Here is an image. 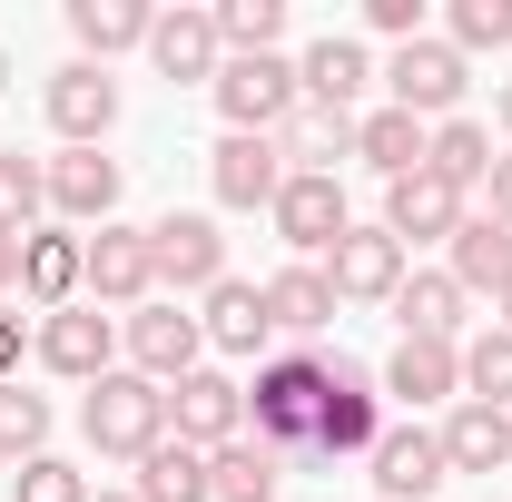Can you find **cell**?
I'll return each instance as SVG.
<instances>
[{"instance_id": "f546056e", "label": "cell", "mask_w": 512, "mask_h": 502, "mask_svg": "<svg viewBox=\"0 0 512 502\" xmlns=\"http://www.w3.org/2000/svg\"><path fill=\"white\" fill-rule=\"evenodd\" d=\"M266 315H276V335H325V325H335V286H325V266H286V276H266Z\"/></svg>"}, {"instance_id": "4fadbf2b", "label": "cell", "mask_w": 512, "mask_h": 502, "mask_svg": "<svg viewBox=\"0 0 512 502\" xmlns=\"http://www.w3.org/2000/svg\"><path fill=\"white\" fill-rule=\"evenodd\" d=\"M444 483H453L444 434H424V424H394V434L375 443V502H434Z\"/></svg>"}, {"instance_id": "9a60e30c", "label": "cell", "mask_w": 512, "mask_h": 502, "mask_svg": "<svg viewBox=\"0 0 512 502\" xmlns=\"http://www.w3.org/2000/svg\"><path fill=\"white\" fill-rule=\"evenodd\" d=\"M109 355H119V325H109L99 306H60L50 325H40V365L69 375V384H99V375H109Z\"/></svg>"}, {"instance_id": "4dcf8cb0", "label": "cell", "mask_w": 512, "mask_h": 502, "mask_svg": "<svg viewBox=\"0 0 512 502\" xmlns=\"http://www.w3.org/2000/svg\"><path fill=\"white\" fill-rule=\"evenodd\" d=\"M424 168H434V178H444L453 197H473L483 178H493V128L444 119V128H434V148H424Z\"/></svg>"}, {"instance_id": "8fae6325", "label": "cell", "mask_w": 512, "mask_h": 502, "mask_svg": "<svg viewBox=\"0 0 512 502\" xmlns=\"http://www.w3.org/2000/svg\"><path fill=\"white\" fill-rule=\"evenodd\" d=\"M325 286H335V306L355 296V306H394V286H404V247L384 237V227H345L335 256H325Z\"/></svg>"}, {"instance_id": "cb8c5ba5", "label": "cell", "mask_w": 512, "mask_h": 502, "mask_svg": "<svg viewBox=\"0 0 512 502\" xmlns=\"http://www.w3.org/2000/svg\"><path fill=\"white\" fill-rule=\"evenodd\" d=\"M148 30H158L148 0H69V40H79L99 69L119 60V50H148Z\"/></svg>"}, {"instance_id": "e575fe53", "label": "cell", "mask_w": 512, "mask_h": 502, "mask_svg": "<svg viewBox=\"0 0 512 502\" xmlns=\"http://www.w3.org/2000/svg\"><path fill=\"white\" fill-rule=\"evenodd\" d=\"M463 384H473V404H503L512 414V325H483L463 345Z\"/></svg>"}, {"instance_id": "ab89813d", "label": "cell", "mask_w": 512, "mask_h": 502, "mask_svg": "<svg viewBox=\"0 0 512 502\" xmlns=\"http://www.w3.org/2000/svg\"><path fill=\"white\" fill-rule=\"evenodd\" d=\"M10 375H20V315L0 306V384H10Z\"/></svg>"}, {"instance_id": "2e32d148", "label": "cell", "mask_w": 512, "mask_h": 502, "mask_svg": "<svg viewBox=\"0 0 512 502\" xmlns=\"http://www.w3.org/2000/svg\"><path fill=\"white\" fill-rule=\"evenodd\" d=\"M119 158H99V148H60L50 158V207H60L69 227H109L119 217Z\"/></svg>"}, {"instance_id": "8d00e7d4", "label": "cell", "mask_w": 512, "mask_h": 502, "mask_svg": "<svg viewBox=\"0 0 512 502\" xmlns=\"http://www.w3.org/2000/svg\"><path fill=\"white\" fill-rule=\"evenodd\" d=\"M512 40V0H453V50H503Z\"/></svg>"}, {"instance_id": "9c48e42d", "label": "cell", "mask_w": 512, "mask_h": 502, "mask_svg": "<svg viewBox=\"0 0 512 502\" xmlns=\"http://www.w3.org/2000/svg\"><path fill=\"white\" fill-rule=\"evenodd\" d=\"M266 217H276V237L296 256H335V237L355 227V217H345V188H335L325 168H286V188H276Z\"/></svg>"}, {"instance_id": "ffe728a7", "label": "cell", "mask_w": 512, "mask_h": 502, "mask_svg": "<svg viewBox=\"0 0 512 502\" xmlns=\"http://www.w3.org/2000/svg\"><path fill=\"white\" fill-rule=\"evenodd\" d=\"M207 345L217 355H266L276 345V315H266V286H247V276H227V286H207Z\"/></svg>"}, {"instance_id": "f6af8a7d", "label": "cell", "mask_w": 512, "mask_h": 502, "mask_svg": "<svg viewBox=\"0 0 512 502\" xmlns=\"http://www.w3.org/2000/svg\"><path fill=\"white\" fill-rule=\"evenodd\" d=\"M0 89H10V50H0Z\"/></svg>"}, {"instance_id": "ac0fdd59", "label": "cell", "mask_w": 512, "mask_h": 502, "mask_svg": "<svg viewBox=\"0 0 512 502\" xmlns=\"http://www.w3.org/2000/svg\"><path fill=\"white\" fill-rule=\"evenodd\" d=\"M453 227H463V197H453L434 168H414V178L384 188V237H394V247H424V237H453Z\"/></svg>"}, {"instance_id": "603a6c76", "label": "cell", "mask_w": 512, "mask_h": 502, "mask_svg": "<svg viewBox=\"0 0 512 502\" xmlns=\"http://www.w3.org/2000/svg\"><path fill=\"white\" fill-rule=\"evenodd\" d=\"M20 296H30V306H79V237H69V227H30V237H20Z\"/></svg>"}, {"instance_id": "74e56055", "label": "cell", "mask_w": 512, "mask_h": 502, "mask_svg": "<svg viewBox=\"0 0 512 502\" xmlns=\"http://www.w3.org/2000/svg\"><path fill=\"white\" fill-rule=\"evenodd\" d=\"M365 20H375L394 50H404V40H424V0H365Z\"/></svg>"}, {"instance_id": "484cf974", "label": "cell", "mask_w": 512, "mask_h": 502, "mask_svg": "<svg viewBox=\"0 0 512 502\" xmlns=\"http://www.w3.org/2000/svg\"><path fill=\"white\" fill-rule=\"evenodd\" d=\"M394 325H404V335H424V345H453V335H463V286H453L444 266L404 276V286H394Z\"/></svg>"}, {"instance_id": "d590c367", "label": "cell", "mask_w": 512, "mask_h": 502, "mask_svg": "<svg viewBox=\"0 0 512 502\" xmlns=\"http://www.w3.org/2000/svg\"><path fill=\"white\" fill-rule=\"evenodd\" d=\"M10 502H89V483L69 473L60 453H30V463L10 473Z\"/></svg>"}, {"instance_id": "7c38bea8", "label": "cell", "mask_w": 512, "mask_h": 502, "mask_svg": "<svg viewBox=\"0 0 512 502\" xmlns=\"http://www.w3.org/2000/svg\"><path fill=\"white\" fill-rule=\"evenodd\" d=\"M50 128H60L69 148H99V138L119 128V79H109L99 60L50 69Z\"/></svg>"}, {"instance_id": "7402d4cb", "label": "cell", "mask_w": 512, "mask_h": 502, "mask_svg": "<svg viewBox=\"0 0 512 502\" xmlns=\"http://www.w3.org/2000/svg\"><path fill=\"white\" fill-rule=\"evenodd\" d=\"M384 394H404V404H444L463 394V345H424V335H404L394 355H384Z\"/></svg>"}, {"instance_id": "52a82bcc", "label": "cell", "mask_w": 512, "mask_h": 502, "mask_svg": "<svg viewBox=\"0 0 512 502\" xmlns=\"http://www.w3.org/2000/svg\"><path fill=\"white\" fill-rule=\"evenodd\" d=\"M168 434H178V443H197V453L237 443V434H247V384H237V375H217V365L178 375V384H168Z\"/></svg>"}, {"instance_id": "4316f807", "label": "cell", "mask_w": 512, "mask_h": 502, "mask_svg": "<svg viewBox=\"0 0 512 502\" xmlns=\"http://www.w3.org/2000/svg\"><path fill=\"white\" fill-rule=\"evenodd\" d=\"M207 483H217V502H276L286 453H276V443H256V434H237V443H217V453H207Z\"/></svg>"}, {"instance_id": "ee69618b", "label": "cell", "mask_w": 512, "mask_h": 502, "mask_svg": "<svg viewBox=\"0 0 512 502\" xmlns=\"http://www.w3.org/2000/svg\"><path fill=\"white\" fill-rule=\"evenodd\" d=\"M89 502H138V493H89Z\"/></svg>"}, {"instance_id": "7bdbcfd3", "label": "cell", "mask_w": 512, "mask_h": 502, "mask_svg": "<svg viewBox=\"0 0 512 502\" xmlns=\"http://www.w3.org/2000/svg\"><path fill=\"white\" fill-rule=\"evenodd\" d=\"M493 306H503V325H512V286H503V296H493Z\"/></svg>"}, {"instance_id": "30bf717a", "label": "cell", "mask_w": 512, "mask_h": 502, "mask_svg": "<svg viewBox=\"0 0 512 502\" xmlns=\"http://www.w3.org/2000/svg\"><path fill=\"white\" fill-rule=\"evenodd\" d=\"M119 335H128V365H138L148 384L197 375V355H207V325H197V315H178V306H138Z\"/></svg>"}, {"instance_id": "d6a6232c", "label": "cell", "mask_w": 512, "mask_h": 502, "mask_svg": "<svg viewBox=\"0 0 512 502\" xmlns=\"http://www.w3.org/2000/svg\"><path fill=\"white\" fill-rule=\"evenodd\" d=\"M30 453H50V394L10 375L0 384V463H30Z\"/></svg>"}, {"instance_id": "d4e9b609", "label": "cell", "mask_w": 512, "mask_h": 502, "mask_svg": "<svg viewBox=\"0 0 512 502\" xmlns=\"http://www.w3.org/2000/svg\"><path fill=\"white\" fill-rule=\"evenodd\" d=\"M424 148H434V128L404 119V109H365V119H355V158L375 168L384 188H394V178H414V168H424Z\"/></svg>"}, {"instance_id": "5b68a950", "label": "cell", "mask_w": 512, "mask_h": 502, "mask_svg": "<svg viewBox=\"0 0 512 502\" xmlns=\"http://www.w3.org/2000/svg\"><path fill=\"white\" fill-rule=\"evenodd\" d=\"M148 286H158V256H148V227H99V237H79V296L89 306H148Z\"/></svg>"}, {"instance_id": "6da1fadb", "label": "cell", "mask_w": 512, "mask_h": 502, "mask_svg": "<svg viewBox=\"0 0 512 502\" xmlns=\"http://www.w3.org/2000/svg\"><path fill=\"white\" fill-rule=\"evenodd\" d=\"M316 414H325V355H266L247 384V424L256 443H276L286 463L316 443Z\"/></svg>"}, {"instance_id": "1f68e13d", "label": "cell", "mask_w": 512, "mask_h": 502, "mask_svg": "<svg viewBox=\"0 0 512 502\" xmlns=\"http://www.w3.org/2000/svg\"><path fill=\"white\" fill-rule=\"evenodd\" d=\"M217 40L227 60H266L286 40V0H217Z\"/></svg>"}, {"instance_id": "e0dca14e", "label": "cell", "mask_w": 512, "mask_h": 502, "mask_svg": "<svg viewBox=\"0 0 512 502\" xmlns=\"http://www.w3.org/2000/svg\"><path fill=\"white\" fill-rule=\"evenodd\" d=\"M365 79H375V60H365L355 40H335V30H325L316 50L296 60V89H306V109H316V119H355V99H365Z\"/></svg>"}, {"instance_id": "44dd1931", "label": "cell", "mask_w": 512, "mask_h": 502, "mask_svg": "<svg viewBox=\"0 0 512 502\" xmlns=\"http://www.w3.org/2000/svg\"><path fill=\"white\" fill-rule=\"evenodd\" d=\"M444 247H453L444 276L463 286V296H503V286H512V227H503V217H463Z\"/></svg>"}, {"instance_id": "3957f363", "label": "cell", "mask_w": 512, "mask_h": 502, "mask_svg": "<svg viewBox=\"0 0 512 502\" xmlns=\"http://www.w3.org/2000/svg\"><path fill=\"white\" fill-rule=\"evenodd\" d=\"M384 443V384L355 365V355H335L325 365V414H316V443L296 453V463H345V453H375Z\"/></svg>"}, {"instance_id": "f35d334b", "label": "cell", "mask_w": 512, "mask_h": 502, "mask_svg": "<svg viewBox=\"0 0 512 502\" xmlns=\"http://www.w3.org/2000/svg\"><path fill=\"white\" fill-rule=\"evenodd\" d=\"M483 188H493V207H483V217H503V227H512V158H493V178H483Z\"/></svg>"}, {"instance_id": "b9f144b4", "label": "cell", "mask_w": 512, "mask_h": 502, "mask_svg": "<svg viewBox=\"0 0 512 502\" xmlns=\"http://www.w3.org/2000/svg\"><path fill=\"white\" fill-rule=\"evenodd\" d=\"M493 109H503V128H512V79H503V99H493Z\"/></svg>"}, {"instance_id": "7a4b0ae2", "label": "cell", "mask_w": 512, "mask_h": 502, "mask_svg": "<svg viewBox=\"0 0 512 502\" xmlns=\"http://www.w3.org/2000/svg\"><path fill=\"white\" fill-rule=\"evenodd\" d=\"M79 424H89V443H99V453L138 463L148 443H168V384H148V375H119V365H109V375L89 384Z\"/></svg>"}, {"instance_id": "ba28073f", "label": "cell", "mask_w": 512, "mask_h": 502, "mask_svg": "<svg viewBox=\"0 0 512 502\" xmlns=\"http://www.w3.org/2000/svg\"><path fill=\"white\" fill-rule=\"evenodd\" d=\"M384 89H394L404 119H453V99H463V50L424 30V40H404V50L384 60Z\"/></svg>"}, {"instance_id": "5bb4252c", "label": "cell", "mask_w": 512, "mask_h": 502, "mask_svg": "<svg viewBox=\"0 0 512 502\" xmlns=\"http://www.w3.org/2000/svg\"><path fill=\"white\" fill-rule=\"evenodd\" d=\"M207 188H217V207H276V188H286V148L227 128L217 158H207Z\"/></svg>"}, {"instance_id": "f1b7e54d", "label": "cell", "mask_w": 512, "mask_h": 502, "mask_svg": "<svg viewBox=\"0 0 512 502\" xmlns=\"http://www.w3.org/2000/svg\"><path fill=\"white\" fill-rule=\"evenodd\" d=\"M138 502H217V483H207V453L197 443H148L138 453Z\"/></svg>"}, {"instance_id": "277c9868", "label": "cell", "mask_w": 512, "mask_h": 502, "mask_svg": "<svg viewBox=\"0 0 512 502\" xmlns=\"http://www.w3.org/2000/svg\"><path fill=\"white\" fill-rule=\"evenodd\" d=\"M207 89H217V109H227L237 138H276V128L306 109V89H296V60H286V50H266V60H227Z\"/></svg>"}, {"instance_id": "d6986e66", "label": "cell", "mask_w": 512, "mask_h": 502, "mask_svg": "<svg viewBox=\"0 0 512 502\" xmlns=\"http://www.w3.org/2000/svg\"><path fill=\"white\" fill-rule=\"evenodd\" d=\"M148 60H158V79H217V69H227L217 10H158V30H148Z\"/></svg>"}, {"instance_id": "60d3db41", "label": "cell", "mask_w": 512, "mask_h": 502, "mask_svg": "<svg viewBox=\"0 0 512 502\" xmlns=\"http://www.w3.org/2000/svg\"><path fill=\"white\" fill-rule=\"evenodd\" d=\"M10 286H20V237L0 227V296H10Z\"/></svg>"}, {"instance_id": "836d02e7", "label": "cell", "mask_w": 512, "mask_h": 502, "mask_svg": "<svg viewBox=\"0 0 512 502\" xmlns=\"http://www.w3.org/2000/svg\"><path fill=\"white\" fill-rule=\"evenodd\" d=\"M40 207H50V168H40V158H20V148H0V227H10V237H30V227H40Z\"/></svg>"}, {"instance_id": "8992f818", "label": "cell", "mask_w": 512, "mask_h": 502, "mask_svg": "<svg viewBox=\"0 0 512 502\" xmlns=\"http://www.w3.org/2000/svg\"><path fill=\"white\" fill-rule=\"evenodd\" d=\"M148 256H158V286H178V296L227 286V237H217V217H197V207H168V217L148 227Z\"/></svg>"}, {"instance_id": "83f0119b", "label": "cell", "mask_w": 512, "mask_h": 502, "mask_svg": "<svg viewBox=\"0 0 512 502\" xmlns=\"http://www.w3.org/2000/svg\"><path fill=\"white\" fill-rule=\"evenodd\" d=\"M444 463H453V473H503V463H512V414H503V404H453Z\"/></svg>"}]
</instances>
